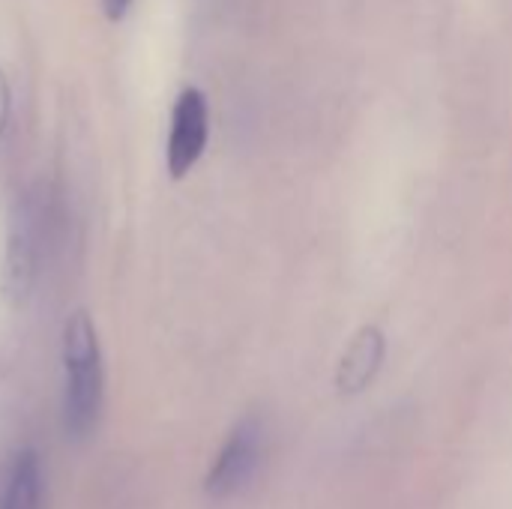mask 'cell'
Masks as SVG:
<instances>
[{"instance_id":"6da1fadb","label":"cell","mask_w":512,"mask_h":509,"mask_svg":"<svg viewBox=\"0 0 512 509\" xmlns=\"http://www.w3.org/2000/svg\"><path fill=\"white\" fill-rule=\"evenodd\" d=\"M63 423L72 438H87L96 429L105 393L99 336L87 312L69 315L63 327Z\"/></svg>"},{"instance_id":"7a4b0ae2","label":"cell","mask_w":512,"mask_h":509,"mask_svg":"<svg viewBox=\"0 0 512 509\" xmlns=\"http://www.w3.org/2000/svg\"><path fill=\"white\" fill-rule=\"evenodd\" d=\"M264 453H267V429L261 417H243L231 429L228 441L222 444L219 456L210 465V474L204 480L207 498L231 501L240 492H246L264 465Z\"/></svg>"},{"instance_id":"3957f363","label":"cell","mask_w":512,"mask_h":509,"mask_svg":"<svg viewBox=\"0 0 512 509\" xmlns=\"http://www.w3.org/2000/svg\"><path fill=\"white\" fill-rule=\"evenodd\" d=\"M210 135V108L207 96L198 87H186L171 111V132H168V171L174 180L186 177L195 162L201 159Z\"/></svg>"},{"instance_id":"277c9868","label":"cell","mask_w":512,"mask_h":509,"mask_svg":"<svg viewBox=\"0 0 512 509\" xmlns=\"http://www.w3.org/2000/svg\"><path fill=\"white\" fill-rule=\"evenodd\" d=\"M39 222L30 201L18 204L9 228V246H6V267H3V294L12 303H21L33 285L36 276V252H39Z\"/></svg>"},{"instance_id":"5b68a950","label":"cell","mask_w":512,"mask_h":509,"mask_svg":"<svg viewBox=\"0 0 512 509\" xmlns=\"http://www.w3.org/2000/svg\"><path fill=\"white\" fill-rule=\"evenodd\" d=\"M384 354H387V342H384V333L378 327H363L354 342L348 345L342 363H339V372H336V387L342 396H357L363 393L375 375L381 372L384 366Z\"/></svg>"},{"instance_id":"8992f818","label":"cell","mask_w":512,"mask_h":509,"mask_svg":"<svg viewBox=\"0 0 512 509\" xmlns=\"http://www.w3.org/2000/svg\"><path fill=\"white\" fill-rule=\"evenodd\" d=\"M0 509H42V462L33 450L12 459Z\"/></svg>"},{"instance_id":"52a82bcc","label":"cell","mask_w":512,"mask_h":509,"mask_svg":"<svg viewBox=\"0 0 512 509\" xmlns=\"http://www.w3.org/2000/svg\"><path fill=\"white\" fill-rule=\"evenodd\" d=\"M129 3H132V0H102V9H105V15H108L111 21H120V18L126 15Z\"/></svg>"},{"instance_id":"ba28073f","label":"cell","mask_w":512,"mask_h":509,"mask_svg":"<svg viewBox=\"0 0 512 509\" xmlns=\"http://www.w3.org/2000/svg\"><path fill=\"white\" fill-rule=\"evenodd\" d=\"M6 120H9V84H6V78L0 72V132L6 126Z\"/></svg>"}]
</instances>
